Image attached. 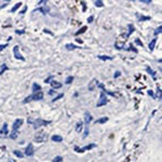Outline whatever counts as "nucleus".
Masks as SVG:
<instances>
[{
	"mask_svg": "<svg viewBox=\"0 0 162 162\" xmlns=\"http://www.w3.org/2000/svg\"><path fill=\"white\" fill-rule=\"evenodd\" d=\"M13 153H14L16 157H19V158H23V157H24L23 153H22L21 151H19V150H14V151H13Z\"/></svg>",
	"mask_w": 162,
	"mask_h": 162,
	"instance_id": "obj_29",
	"label": "nucleus"
},
{
	"mask_svg": "<svg viewBox=\"0 0 162 162\" xmlns=\"http://www.w3.org/2000/svg\"><path fill=\"white\" fill-rule=\"evenodd\" d=\"M76 40H77V42H79V43H83V41L81 39H76Z\"/></svg>",
	"mask_w": 162,
	"mask_h": 162,
	"instance_id": "obj_50",
	"label": "nucleus"
},
{
	"mask_svg": "<svg viewBox=\"0 0 162 162\" xmlns=\"http://www.w3.org/2000/svg\"><path fill=\"white\" fill-rule=\"evenodd\" d=\"M93 19H94L93 16H90L89 19H88V22H89V23H92V21H93Z\"/></svg>",
	"mask_w": 162,
	"mask_h": 162,
	"instance_id": "obj_48",
	"label": "nucleus"
},
{
	"mask_svg": "<svg viewBox=\"0 0 162 162\" xmlns=\"http://www.w3.org/2000/svg\"><path fill=\"white\" fill-rule=\"evenodd\" d=\"M26 10H27V7H24V9L22 10V11L20 12V13H21V14H24V13H25V11H26Z\"/></svg>",
	"mask_w": 162,
	"mask_h": 162,
	"instance_id": "obj_47",
	"label": "nucleus"
},
{
	"mask_svg": "<svg viewBox=\"0 0 162 162\" xmlns=\"http://www.w3.org/2000/svg\"><path fill=\"white\" fill-rule=\"evenodd\" d=\"M28 122L29 123H33L34 124V129H38V128H40V127H43V125H48V124H50L51 123V121L50 120H43V119H37V120H31V119H29L28 120Z\"/></svg>",
	"mask_w": 162,
	"mask_h": 162,
	"instance_id": "obj_1",
	"label": "nucleus"
},
{
	"mask_svg": "<svg viewBox=\"0 0 162 162\" xmlns=\"http://www.w3.org/2000/svg\"><path fill=\"white\" fill-rule=\"evenodd\" d=\"M95 147H96V145H95V144H90V145H87V146H84V147H82V148L75 147V151H77V152H84V151L90 150V149L95 148Z\"/></svg>",
	"mask_w": 162,
	"mask_h": 162,
	"instance_id": "obj_6",
	"label": "nucleus"
},
{
	"mask_svg": "<svg viewBox=\"0 0 162 162\" xmlns=\"http://www.w3.org/2000/svg\"><path fill=\"white\" fill-rule=\"evenodd\" d=\"M108 103V98L106 96V94L101 92L99 94V99L97 101V104H96V107H102V106H105L106 104Z\"/></svg>",
	"mask_w": 162,
	"mask_h": 162,
	"instance_id": "obj_4",
	"label": "nucleus"
},
{
	"mask_svg": "<svg viewBox=\"0 0 162 162\" xmlns=\"http://www.w3.org/2000/svg\"><path fill=\"white\" fill-rule=\"evenodd\" d=\"M120 75H121V73H120V71L118 70V71H116V73H115V75H113V77H115V78H118Z\"/></svg>",
	"mask_w": 162,
	"mask_h": 162,
	"instance_id": "obj_40",
	"label": "nucleus"
},
{
	"mask_svg": "<svg viewBox=\"0 0 162 162\" xmlns=\"http://www.w3.org/2000/svg\"><path fill=\"white\" fill-rule=\"evenodd\" d=\"M95 5H96V7H98V8H102L104 5V2L103 1H101V0H98V1H95Z\"/></svg>",
	"mask_w": 162,
	"mask_h": 162,
	"instance_id": "obj_33",
	"label": "nucleus"
},
{
	"mask_svg": "<svg viewBox=\"0 0 162 162\" xmlns=\"http://www.w3.org/2000/svg\"><path fill=\"white\" fill-rule=\"evenodd\" d=\"M107 121H108V117H103V118L97 119L96 121H95V123H96V124H103V123H106Z\"/></svg>",
	"mask_w": 162,
	"mask_h": 162,
	"instance_id": "obj_14",
	"label": "nucleus"
},
{
	"mask_svg": "<svg viewBox=\"0 0 162 162\" xmlns=\"http://www.w3.org/2000/svg\"><path fill=\"white\" fill-rule=\"evenodd\" d=\"M81 5H82V7H83V11H85V10H87V5H85V2L84 1H81Z\"/></svg>",
	"mask_w": 162,
	"mask_h": 162,
	"instance_id": "obj_41",
	"label": "nucleus"
},
{
	"mask_svg": "<svg viewBox=\"0 0 162 162\" xmlns=\"http://www.w3.org/2000/svg\"><path fill=\"white\" fill-rule=\"evenodd\" d=\"M98 57L99 59H102V61H107V59H113V56H107V55H98Z\"/></svg>",
	"mask_w": 162,
	"mask_h": 162,
	"instance_id": "obj_22",
	"label": "nucleus"
},
{
	"mask_svg": "<svg viewBox=\"0 0 162 162\" xmlns=\"http://www.w3.org/2000/svg\"><path fill=\"white\" fill-rule=\"evenodd\" d=\"M62 161H63V157H61V156H57V157L54 158L52 162H62Z\"/></svg>",
	"mask_w": 162,
	"mask_h": 162,
	"instance_id": "obj_31",
	"label": "nucleus"
},
{
	"mask_svg": "<svg viewBox=\"0 0 162 162\" xmlns=\"http://www.w3.org/2000/svg\"><path fill=\"white\" fill-rule=\"evenodd\" d=\"M135 43H136V44H138V45H141V47H143V42H142L141 40H138V39L135 40Z\"/></svg>",
	"mask_w": 162,
	"mask_h": 162,
	"instance_id": "obj_39",
	"label": "nucleus"
},
{
	"mask_svg": "<svg viewBox=\"0 0 162 162\" xmlns=\"http://www.w3.org/2000/svg\"><path fill=\"white\" fill-rule=\"evenodd\" d=\"M37 11H40V12H42L43 14H47L48 12L50 11V8H49V7H43V8H39V9H38Z\"/></svg>",
	"mask_w": 162,
	"mask_h": 162,
	"instance_id": "obj_20",
	"label": "nucleus"
},
{
	"mask_svg": "<svg viewBox=\"0 0 162 162\" xmlns=\"http://www.w3.org/2000/svg\"><path fill=\"white\" fill-rule=\"evenodd\" d=\"M157 92H158V95H159V99H161V88L159 85H157Z\"/></svg>",
	"mask_w": 162,
	"mask_h": 162,
	"instance_id": "obj_36",
	"label": "nucleus"
},
{
	"mask_svg": "<svg viewBox=\"0 0 162 162\" xmlns=\"http://www.w3.org/2000/svg\"><path fill=\"white\" fill-rule=\"evenodd\" d=\"M51 139L53 142H55V143H61V142H63V137H62L61 135H53V136L51 137Z\"/></svg>",
	"mask_w": 162,
	"mask_h": 162,
	"instance_id": "obj_13",
	"label": "nucleus"
},
{
	"mask_svg": "<svg viewBox=\"0 0 162 162\" xmlns=\"http://www.w3.org/2000/svg\"><path fill=\"white\" fill-rule=\"evenodd\" d=\"M13 54H14V57L16 59H21V61H25V59H24V56L21 54V52H20V48L19 45H15L14 48H13Z\"/></svg>",
	"mask_w": 162,
	"mask_h": 162,
	"instance_id": "obj_7",
	"label": "nucleus"
},
{
	"mask_svg": "<svg viewBox=\"0 0 162 162\" xmlns=\"http://www.w3.org/2000/svg\"><path fill=\"white\" fill-rule=\"evenodd\" d=\"M147 71H148V73H149V74H150L151 76H152V78H153V79H156V73H155V71H152V70H151V68H150V67H147Z\"/></svg>",
	"mask_w": 162,
	"mask_h": 162,
	"instance_id": "obj_30",
	"label": "nucleus"
},
{
	"mask_svg": "<svg viewBox=\"0 0 162 162\" xmlns=\"http://www.w3.org/2000/svg\"><path fill=\"white\" fill-rule=\"evenodd\" d=\"M128 50H129V51H134V52H135V53H137V49H135V48H134L132 44L130 45L129 48H128Z\"/></svg>",
	"mask_w": 162,
	"mask_h": 162,
	"instance_id": "obj_35",
	"label": "nucleus"
},
{
	"mask_svg": "<svg viewBox=\"0 0 162 162\" xmlns=\"http://www.w3.org/2000/svg\"><path fill=\"white\" fill-rule=\"evenodd\" d=\"M128 27H129V34H128L127 35V37H130V36H131V34H133L134 33V30H135V28H134V26L132 25V24H129V25H128Z\"/></svg>",
	"mask_w": 162,
	"mask_h": 162,
	"instance_id": "obj_21",
	"label": "nucleus"
},
{
	"mask_svg": "<svg viewBox=\"0 0 162 162\" xmlns=\"http://www.w3.org/2000/svg\"><path fill=\"white\" fill-rule=\"evenodd\" d=\"M34 153H35V149H34V146L31 143L28 144V146L26 147V150H25V155L27 156V157H31V156H34Z\"/></svg>",
	"mask_w": 162,
	"mask_h": 162,
	"instance_id": "obj_8",
	"label": "nucleus"
},
{
	"mask_svg": "<svg viewBox=\"0 0 162 162\" xmlns=\"http://www.w3.org/2000/svg\"><path fill=\"white\" fill-rule=\"evenodd\" d=\"M73 80H74V77H73V76H69V77L66 78L65 83H66V84H70V83L73 82Z\"/></svg>",
	"mask_w": 162,
	"mask_h": 162,
	"instance_id": "obj_28",
	"label": "nucleus"
},
{
	"mask_svg": "<svg viewBox=\"0 0 162 162\" xmlns=\"http://www.w3.org/2000/svg\"><path fill=\"white\" fill-rule=\"evenodd\" d=\"M5 47H8V44H7V43H5V44H3V45H2V44H1V45H0V51H2V50H3V49H5Z\"/></svg>",
	"mask_w": 162,
	"mask_h": 162,
	"instance_id": "obj_46",
	"label": "nucleus"
},
{
	"mask_svg": "<svg viewBox=\"0 0 162 162\" xmlns=\"http://www.w3.org/2000/svg\"><path fill=\"white\" fill-rule=\"evenodd\" d=\"M51 83V85H52V88L53 89H59V88L62 87V83L61 82H57V81H52V82H50Z\"/></svg>",
	"mask_w": 162,
	"mask_h": 162,
	"instance_id": "obj_17",
	"label": "nucleus"
},
{
	"mask_svg": "<svg viewBox=\"0 0 162 162\" xmlns=\"http://www.w3.org/2000/svg\"><path fill=\"white\" fill-rule=\"evenodd\" d=\"M64 96V94H59V95H57L56 97H54L53 99H52V102H56V101H59V98H62V97Z\"/></svg>",
	"mask_w": 162,
	"mask_h": 162,
	"instance_id": "obj_34",
	"label": "nucleus"
},
{
	"mask_svg": "<svg viewBox=\"0 0 162 162\" xmlns=\"http://www.w3.org/2000/svg\"><path fill=\"white\" fill-rule=\"evenodd\" d=\"M24 120L23 119H16L13 123V127H12V131H17V130L21 128V125L23 124Z\"/></svg>",
	"mask_w": 162,
	"mask_h": 162,
	"instance_id": "obj_9",
	"label": "nucleus"
},
{
	"mask_svg": "<svg viewBox=\"0 0 162 162\" xmlns=\"http://www.w3.org/2000/svg\"><path fill=\"white\" fill-rule=\"evenodd\" d=\"M52 79H53V76H49V77H48L47 79L44 80V82H45V83H50V81H51Z\"/></svg>",
	"mask_w": 162,
	"mask_h": 162,
	"instance_id": "obj_37",
	"label": "nucleus"
},
{
	"mask_svg": "<svg viewBox=\"0 0 162 162\" xmlns=\"http://www.w3.org/2000/svg\"><path fill=\"white\" fill-rule=\"evenodd\" d=\"M42 98H43V92L39 91V92H37V93H34L33 95L27 96L23 101V103L26 104V103H28V102H30V101H40V99H42Z\"/></svg>",
	"mask_w": 162,
	"mask_h": 162,
	"instance_id": "obj_2",
	"label": "nucleus"
},
{
	"mask_svg": "<svg viewBox=\"0 0 162 162\" xmlns=\"http://www.w3.org/2000/svg\"><path fill=\"white\" fill-rule=\"evenodd\" d=\"M156 42H157V39H152L150 42H149V44H148L149 51H153V49H155V45H156Z\"/></svg>",
	"mask_w": 162,
	"mask_h": 162,
	"instance_id": "obj_16",
	"label": "nucleus"
},
{
	"mask_svg": "<svg viewBox=\"0 0 162 162\" xmlns=\"http://www.w3.org/2000/svg\"><path fill=\"white\" fill-rule=\"evenodd\" d=\"M15 33H16L17 35H22V34L25 33V30H15Z\"/></svg>",
	"mask_w": 162,
	"mask_h": 162,
	"instance_id": "obj_43",
	"label": "nucleus"
},
{
	"mask_svg": "<svg viewBox=\"0 0 162 162\" xmlns=\"http://www.w3.org/2000/svg\"><path fill=\"white\" fill-rule=\"evenodd\" d=\"M92 121V116H91V113H84V122H85V124L87 125H89V123Z\"/></svg>",
	"mask_w": 162,
	"mask_h": 162,
	"instance_id": "obj_11",
	"label": "nucleus"
},
{
	"mask_svg": "<svg viewBox=\"0 0 162 162\" xmlns=\"http://www.w3.org/2000/svg\"><path fill=\"white\" fill-rule=\"evenodd\" d=\"M49 94H50V95H53V94H54V95H55V94H56V91H53V90H50V91H49Z\"/></svg>",
	"mask_w": 162,
	"mask_h": 162,
	"instance_id": "obj_44",
	"label": "nucleus"
},
{
	"mask_svg": "<svg viewBox=\"0 0 162 162\" xmlns=\"http://www.w3.org/2000/svg\"><path fill=\"white\" fill-rule=\"evenodd\" d=\"M148 95H150V96H152L153 98H155V95H153V93H152V91H151V90H149V91H148Z\"/></svg>",
	"mask_w": 162,
	"mask_h": 162,
	"instance_id": "obj_42",
	"label": "nucleus"
},
{
	"mask_svg": "<svg viewBox=\"0 0 162 162\" xmlns=\"http://www.w3.org/2000/svg\"><path fill=\"white\" fill-rule=\"evenodd\" d=\"M136 16L138 17V20H139L141 22H144V21H149V20H150V17H149V16H142V15L139 16L138 14H137Z\"/></svg>",
	"mask_w": 162,
	"mask_h": 162,
	"instance_id": "obj_27",
	"label": "nucleus"
},
{
	"mask_svg": "<svg viewBox=\"0 0 162 162\" xmlns=\"http://www.w3.org/2000/svg\"><path fill=\"white\" fill-rule=\"evenodd\" d=\"M65 48L67 50H75V49H80V47H77V45L73 44V43H67V44L65 45Z\"/></svg>",
	"mask_w": 162,
	"mask_h": 162,
	"instance_id": "obj_18",
	"label": "nucleus"
},
{
	"mask_svg": "<svg viewBox=\"0 0 162 162\" xmlns=\"http://www.w3.org/2000/svg\"><path fill=\"white\" fill-rule=\"evenodd\" d=\"M97 87L99 88V89H102L103 90V93H107V94H109V95H111V96H115V97H120L121 96V94L120 93H116V92H109V91H107V90L105 89V87H104V84L103 83H97Z\"/></svg>",
	"mask_w": 162,
	"mask_h": 162,
	"instance_id": "obj_5",
	"label": "nucleus"
},
{
	"mask_svg": "<svg viewBox=\"0 0 162 162\" xmlns=\"http://www.w3.org/2000/svg\"><path fill=\"white\" fill-rule=\"evenodd\" d=\"M5 70H9V67H8L5 64H2V66H1V69H0V75H2V74L5 73Z\"/></svg>",
	"mask_w": 162,
	"mask_h": 162,
	"instance_id": "obj_24",
	"label": "nucleus"
},
{
	"mask_svg": "<svg viewBox=\"0 0 162 162\" xmlns=\"http://www.w3.org/2000/svg\"><path fill=\"white\" fill-rule=\"evenodd\" d=\"M9 134V130H8V123H3L2 129L0 130V136H7Z\"/></svg>",
	"mask_w": 162,
	"mask_h": 162,
	"instance_id": "obj_10",
	"label": "nucleus"
},
{
	"mask_svg": "<svg viewBox=\"0 0 162 162\" xmlns=\"http://www.w3.org/2000/svg\"><path fill=\"white\" fill-rule=\"evenodd\" d=\"M87 29H88V28H87V26H83L82 28H80V30H78L77 33L75 34V36H79L80 34H83V33H85V30H87Z\"/></svg>",
	"mask_w": 162,
	"mask_h": 162,
	"instance_id": "obj_23",
	"label": "nucleus"
},
{
	"mask_svg": "<svg viewBox=\"0 0 162 162\" xmlns=\"http://www.w3.org/2000/svg\"><path fill=\"white\" fill-rule=\"evenodd\" d=\"M82 128H83V123L80 121V122H78L77 125H76V132H77V133H80V132L82 131Z\"/></svg>",
	"mask_w": 162,
	"mask_h": 162,
	"instance_id": "obj_19",
	"label": "nucleus"
},
{
	"mask_svg": "<svg viewBox=\"0 0 162 162\" xmlns=\"http://www.w3.org/2000/svg\"><path fill=\"white\" fill-rule=\"evenodd\" d=\"M97 83H98V81H97L96 79H93L90 82V84H89V91H93L94 90V88H95V85H97Z\"/></svg>",
	"mask_w": 162,
	"mask_h": 162,
	"instance_id": "obj_12",
	"label": "nucleus"
},
{
	"mask_svg": "<svg viewBox=\"0 0 162 162\" xmlns=\"http://www.w3.org/2000/svg\"><path fill=\"white\" fill-rule=\"evenodd\" d=\"M23 5V3H22V2H17V3H16V5H14V7L12 8L11 12H12V13H14V12H15V11H16V10H17V9H19V8H20V7H21V5Z\"/></svg>",
	"mask_w": 162,
	"mask_h": 162,
	"instance_id": "obj_25",
	"label": "nucleus"
},
{
	"mask_svg": "<svg viewBox=\"0 0 162 162\" xmlns=\"http://www.w3.org/2000/svg\"><path fill=\"white\" fill-rule=\"evenodd\" d=\"M161 29H162V27H161V26H159V27L157 28V30L155 31V35H158V34H161Z\"/></svg>",
	"mask_w": 162,
	"mask_h": 162,
	"instance_id": "obj_38",
	"label": "nucleus"
},
{
	"mask_svg": "<svg viewBox=\"0 0 162 162\" xmlns=\"http://www.w3.org/2000/svg\"><path fill=\"white\" fill-rule=\"evenodd\" d=\"M31 91L34 92V93H37V92L41 91V87H40L38 83H34L33 84V88H31Z\"/></svg>",
	"mask_w": 162,
	"mask_h": 162,
	"instance_id": "obj_15",
	"label": "nucleus"
},
{
	"mask_svg": "<svg viewBox=\"0 0 162 162\" xmlns=\"http://www.w3.org/2000/svg\"><path fill=\"white\" fill-rule=\"evenodd\" d=\"M42 3H47V1H45V0H43V1H39L38 5H42Z\"/></svg>",
	"mask_w": 162,
	"mask_h": 162,
	"instance_id": "obj_49",
	"label": "nucleus"
},
{
	"mask_svg": "<svg viewBox=\"0 0 162 162\" xmlns=\"http://www.w3.org/2000/svg\"><path fill=\"white\" fill-rule=\"evenodd\" d=\"M89 125H85V130H84V134H83V138H85V137L89 135Z\"/></svg>",
	"mask_w": 162,
	"mask_h": 162,
	"instance_id": "obj_32",
	"label": "nucleus"
},
{
	"mask_svg": "<svg viewBox=\"0 0 162 162\" xmlns=\"http://www.w3.org/2000/svg\"><path fill=\"white\" fill-rule=\"evenodd\" d=\"M34 139H35V142H37V143H43V142H45L48 139V135L44 133V132L41 131V132L36 134Z\"/></svg>",
	"mask_w": 162,
	"mask_h": 162,
	"instance_id": "obj_3",
	"label": "nucleus"
},
{
	"mask_svg": "<svg viewBox=\"0 0 162 162\" xmlns=\"http://www.w3.org/2000/svg\"><path fill=\"white\" fill-rule=\"evenodd\" d=\"M141 2H143V3H150L151 0H141Z\"/></svg>",
	"mask_w": 162,
	"mask_h": 162,
	"instance_id": "obj_45",
	"label": "nucleus"
},
{
	"mask_svg": "<svg viewBox=\"0 0 162 162\" xmlns=\"http://www.w3.org/2000/svg\"><path fill=\"white\" fill-rule=\"evenodd\" d=\"M17 136H19V132H17V131H12V132H11V135H10V137H11L12 139H15Z\"/></svg>",
	"mask_w": 162,
	"mask_h": 162,
	"instance_id": "obj_26",
	"label": "nucleus"
}]
</instances>
